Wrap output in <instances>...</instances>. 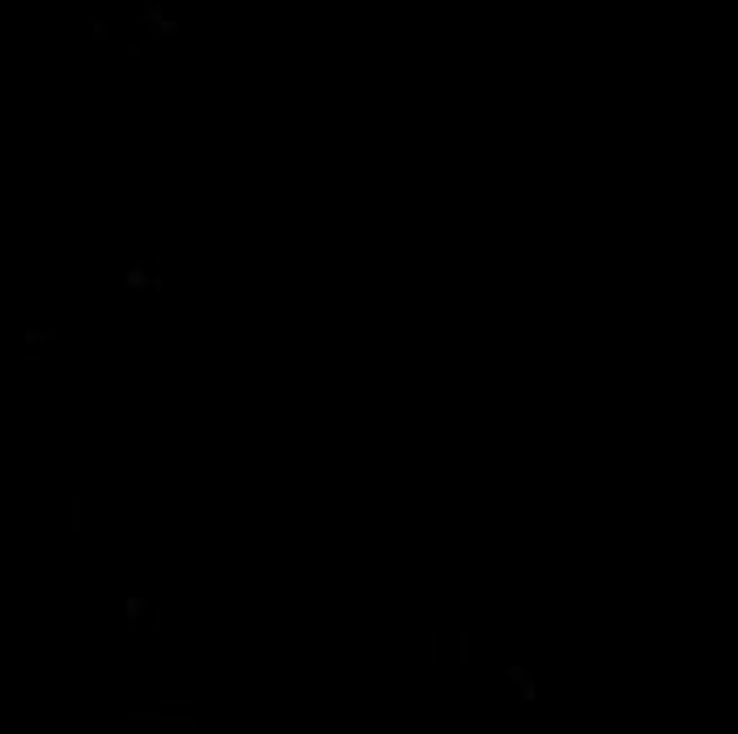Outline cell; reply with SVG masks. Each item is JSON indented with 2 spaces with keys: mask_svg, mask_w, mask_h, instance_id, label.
Masks as SVG:
<instances>
[{
  "mask_svg": "<svg viewBox=\"0 0 738 734\" xmlns=\"http://www.w3.org/2000/svg\"><path fill=\"white\" fill-rule=\"evenodd\" d=\"M505 675H509V683L518 688V696H522L526 705H535V700H539V688H535V679H531V671H526V666L509 662V666H505Z\"/></svg>",
  "mask_w": 738,
  "mask_h": 734,
  "instance_id": "obj_1",
  "label": "cell"
},
{
  "mask_svg": "<svg viewBox=\"0 0 738 734\" xmlns=\"http://www.w3.org/2000/svg\"><path fill=\"white\" fill-rule=\"evenodd\" d=\"M21 340H26V344H34V348H30V361H39V348H43V344H60V331L30 323L26 331H21Z\"/></svg>",
  "mask_w": 738,
  "mask_h": 734,
  "instance_id": "obj_2",
  "label": "cell"
},
{
  "mask_svg": "<svg viewBox=\"0 0 738 734\" xmlns=\"http://www.w3.org/2000/svg\"><path fill=\"white\" fill-rule=\"evenodd\" d=\"M149 607H153V603H149L145 594H132V598L123 603V620H128V624H140V620L149 616Z\"/></svg>",
  "mask_w": 738,
  "mask_h": 734,
  "instance_id": "obj_3",
  "label": "cell"
},
{
  "mask_svg": "<svg viewBox=\"0 0 738 734\" xmlns=\"http://www.w3.org/2000/svg\"><path fill=\"white\" fill-rule=\"evenodd\" d=\"M68 526H73V531H81V526H85V501H81V496H73V501H68Z\"/></svg>",
  "mask_w": 738,
  "mask_h": 734,
  "instance_id": "obj_4",
  "label": "cell"
}]
</instances>
